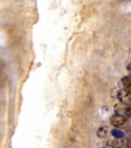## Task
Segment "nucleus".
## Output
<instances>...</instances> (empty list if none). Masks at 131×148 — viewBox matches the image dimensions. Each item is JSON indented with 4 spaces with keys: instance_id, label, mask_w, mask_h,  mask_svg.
<instances>
[{
    "instance_id": "f257e3e1",
    "label": "nucleus",
    "mask_w": 131,
    "mask_h": 148,
    "mask_svg": "<svg viewBox=\"0 0 131 148\" xmlns=\"http://www.w3.org/2000/svg\"><path fill=\"white\" fill-rule=\"evenodd\" d=\"M128 119L126 116L121 114H115L111 116L110 123L112 126L115 127H124L127 125Z\"/></svg>"
},
{
    "instance_id": "f03ea898",
    "label": "nucleus",
    "mask_w": 131,
    "mask_h": 148,
    "mask_svg": "<svg viewBox=\"0 0 131 148\" xmlns=\"http://www.w3.org/2000/svg\"><path fill=\"white\" fill-rule=\"evenodd\" d=\"M117 97L121 103L124 105H131V92L122 89L118 92Z\"/></svg>"
},
{
    "instance_id": "7ed1b4c3",
    "label": "nucleus",
    "mask_w": 131,
    "mask_h": 148,
    "mask_svg": "<svg viewBox=\"0 0 131 148\" xmlns=\"http://www.w3.org/2000/svg\"><path fill=\"white\" fill-rule=\"evenodd\" d=\"M121 84H122L123 90L131 92V76H124L121 79Z\"/></svg>"
},
{
    "instance_id": "20e7f679",
    "label": "nucleus",
    "mask_w": 131,
    "mask_h": 148,
    "mask_svg": "<svg viewBox=\"0 0 131 148\" xmlns=\"http://www.w3.org/2000/svg\"><path fill=\"white\" fill-rule=\"evenodd\" d=\"M97 136L99 138H106L110 134L109 132V128L107 127H101L97 130Z\"/></svg>"
},
{
    "instance_id": "39448f33",
    "label": "nucleus",
    "mask_w": 131,
    "mask_h": 148,
    "mask_svg": "<svg viewBox=\"0 0 131 148\" xmlns=\"http://www.w3.org/2000/svg\"><path fill=\"white\" fill-rule=\"evenodd\" d=\"M110 134H112V136H114L116 139L123 138V136H125L124 132L117 129H113L110 131Z\"/></svg>"
},
{
    "instance_id": "423d86ee",
    "label": "nucleus",
    "mask_w": 131,
    "mask_h": 148,
    "mask_svg": "<svg viewBox=\"0 0 131 148\" xmlns=\"http://www.w3.org/2000/svg\"><path fill=\"white\" fill-rule=\"evenodd\" d=\"M127 134H128V140L131 141V128H130L127 131Z\"/></svg>"
},
{
    "instance_id": "0eeeda50",
    "label": "nucleus",
    "mask_w": 131,
    "mask_h": 148,
    "mask_svg": "<svg viewBox=\"0 0 131 148\" xmlns=\"http://www.w3.org/2000/svg\"><path fill=\"white\" fill-rule=\"evenodd\" d=\"M127 70H128L130 75L131 76V62L130 63L129 65H128V66H127Z\"/></svg>"
}]
</instances>
